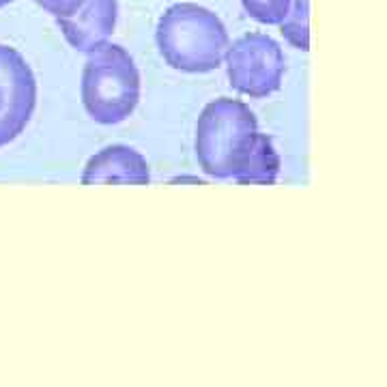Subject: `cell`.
I'll list each match as a JSON object with an SVG mask.
<instances>
[{"label": "cell", "mask_w": 387, "mask_h": 387, "mask_svg": "<svg viewBox=\"0 0 387 387\" xmlns=\"http://www.w3.org/2000/svg\"><path fill=\"white\" fill-rule=\"evenodd\" d=\"M194 151L203 172L213 179L274 185L280 175V155L274 142L260 134L256 114L239 99L220 97L203 108Z\"/></svg>", "instance_id": "1"}, {"label": "cell", "mask_w": 387, "mask_h": 387, "mask_svg": "<svg viewBox=\"0 0 387 387\" xmlns=\"http://www.w3.org/2000/svg\"><path fill=\"white\" fill-rule=\"evenodd\" d=\"M37 108V77L28 61L0 44V148L15 142L28 127Z\"/></svg>", "instance_id": "5"}, {"label": "cell", "mask_w": 387, "mask_h": 387, "mask_svg": "<svg viewBox=\"0 0 387 387\" xmlns=\"http://www.w3.org/2000/svg\"><path fill=\"white\" fill-rule=\"evenodd\" d=\"M155 42L166 65L185 73L215 71L230 46L220 15L196 3L168 7L155 28Z\"/></svg>", "instance_id": "2"}, {"label": "cell", "mask_w": 387, "mask_h": 387, "mask_svg": "<svg viewBox=\"0 0 387 387\" xmlns=\"http://www.w3.org/2000/svg\"><path fill=\"white\" fill-rule=\"evenodd\" d=\"M84 185L93 183H129L148 185L151 170L144 155L127 144H110L97 151L87 162L80 177Z\"/></svg>", "instance_id": "7"}, {"label": "cell", "mask_w": 387, "mask_h": 387, "mask_svg": "<svg viewBox=\"0 0 387 387\" xmlns=\"http://www.w3.org/2000/svg\"><path fill=\"white\" fill-rule=\"evenodd\" d=\"M116 22H119V0H87L82 9L71 18L56 20V26L73 50L89 54L112 37Z\"/></svg>", "instance_id": "6"}, {"label": "cell", "mask_w": 387, "mask_h": 387, "mask_svg": "<svg viewBox=\"0 0 387 387\" xmlns=\"http://www.w3.org/2000/svg\"><path fill=\"white\" fill-rule=\"evenodd\" d=\"M34 3L44 11H48L54 20H61L71 18L73 13L80 11L87 0H34Z\"/></svg>", "instance_id": "10"}, {"label": "cell", "mask_w": 387, "mask_h": 387, "mask_svg": "<svg viewBox=\"0 0 387 387\" xmlns=\"http://www.w3.org/2000/svg\"><path fill=\"white\" fill-rule=\"evenodd\" d=\"M142 77L134 56L119 44L91 50L82 69L80 97L87 114L99 125H119L136 112Z\"/></svg>", "instance_id": "3"}, {"label": "cell", "mask_w": 387, "mask_h": 387, "mask_svg": "<svg viewBox=\"0 0 387 387\" xmlns=\"http://www.w3.org/2000/svg\"><path fill=\"white\" fill-rule=\"evenodd\" d=\"M241 5L246 13L258 24L278 26L291 7V0H241Z\"/></svg>", "instance_id": "9"}, {"label": "cell", "mask_w": 387, "mask_h": 387, "mask_svg": "<svg viewBox=\"0 0 387 387\" xmlns=\"http://www.w3.org/2000/svg\"><path fill=\"white\" fill-rule=\"evenodd\" d=\"M286 42L301 50H310V0H291L284 20L278 24Z\"/></svg>", "instance_id": "8"}, {"label": "cell", "mask_w": 387, "mask_h": 387, "mask_svg": "<svg viewBox=\"0 0 387 387\" xmlns=\"http://www.w3.org/2000/svg\"><path fill=\"white\" fill-rule=\"evenodd\" d=\"M230 87L250 99H265L280 91L286 58L280 44L265 32H248L224 54Z\"/></svg>", "instance_id": "4"}, {"label": "cell", "mask_w": 387, "mask_h": 387, "mask_svg": "<svg viewBox=\"0 0 387 387\" xmlns=\"http://www.w3.org/2000/svg\"><path fill=\"white\" fill-rule=\"evenodd\" d=\"M11 3H15V0H0V9H3V7H9Z\"/></svg>", "instance_id": "11"}]
</instances>
